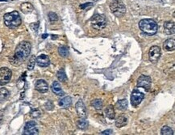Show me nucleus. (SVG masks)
<instances>
[{
  "mask_svg": "<svg viewBox=\"0 0 175 135\" xmlns=\"http://www.w3.org/2000/svg\"><path fill=\"white\" fill-rule=\"evenodd\" d=\"M31 49H32V46H31L30 42H20L15 49V55L12 58L13 60L11 59V64L13 65H20L23 62L25 61L27 58L29 56L31 53Z\"/></svg>",
  "mask_w": 175,
  "mask_h": 135,
  "instance_id": "1",
  "label": "nucleus"
},
{
  "mask_svg": "<svg viewBox=\"0 0 175 135\" xmlns=\"http://www.w3.org/2000/svg\"><path fill=\"white\" fill-rule=\"evenodd\" d=\"M139 28L148 36H153L158 33V25L152 19H144L139 22Z\"/></svg>",
  "mask_w": 175,
  "mask_h": 135,
  "instance_id": "2",
  "label": "nucleus"
},
{
  "mask_svg": "<svg viewBox=\"0 0 175 135\" xmlns=\"http://www.w3.org/2000/svg\"><path fill=\"white\" fill-rule=\"evenodd\" d=\"M3 20H4L5 25L10 29H15L20 26L22 23L20 13L16 11L5 14L3 16Z\"/></svg>",
  "mask_w": 175,
  "mask_h": 135,
  "instance_id": "3",
  "label": "nucleus"
},
{
  "mask_svg": "<svg viewBox=\"0 0 175 135\" xmlns=\"http://www.w3.org/2000/svg\"><path fill=\"white\" fill-rule=\"evenodd\" d=\"M111 11L117 17H121L126 13V7L124 3L119 0H115L111 2Z\"/></svg>",
  "mask_w": 175,
  "mask_h": 135,
  "instance_id": "4",
  "label": "nucleus"
},
{
  "mask_svg": "<svg viewBox=\"0 0 175 135\" xmlns=\"http://www.w3.org/2000/svg\"><path fill=\"white\" fill-rule=\"evenodd\" d=\"M91 24L95 29L102 30L107 26V19L103 15L96 14L91 19Z\"/></svg>",
  "mask_w": 175,
  "mask_h": 135,
  "instance_id": "5",
  "label": "nucleus"
},
{
  "mask_svg": "<svg viewBox=\"0 0 175 135\" xmlns=\"http://www.w3.org/2000/svg\"><path fill=\"white\" fill-rule=\"evenodd\" d=\"M12 72L7 67L0 68V86L6 85L11 80Z\"/></svg>",
  "mask_w": 175,
  "mask_h": 135,
  "instance_id": "6",
  "label": "nucleus"
},
{
  "mask_svg": "<svg viewBox=\"0 0 175 135\" xmlns=\"http://www.w3.org/2000/svg\"><path fill=\"white\" fill-rule=\"evenodd\" d=\"M161 55V50L160 47L157 46H152L149 51V61L153 63H156L160 59Z\"/></svg>",
  "mask_w": 175,
  "mask_h": 135,
  "instance_id": "7",
  "label": "nucleus"
},
{
  "mask_svg": "<svg viewBox=\"0 0 175 135\" xmlns=\"http://www.w3.org/2000/svg\"><path fill=\"white\" fill-rule=\"evenodd\" d=\"M24 133L25 135H37L39 133V130L37 129V123L33 121L27 122L24 127Z\"/></svg>",
  "mask_w": 175,
  "mask_h": 135,
  "instance_id": "8",
  "label": "nucleus"
},
{
  "mask_svg": "<svg viewBox=\"0 0 175 135\" xmlns=\"http://www.w3.org/2000/svg\"><path fill=\"white\" fill-rule=\"evenodd\" d=\"M152 79L149 76L147 75H141L139 77L138 81H137V85L138 87H142L146 91H149L151 87Z\"/></svg>",
  "mask_w": 175,
  "mask_h": 135,
  "instance_id": "9",
  "label": "nucleus"
},
{
  "mask_svg": "<svg viewBox=\"0 0 175 135\" xmlns=\"http://www.w3.org/2000/svg\"><path fill=\"white\" fill-rule=\"evenodd\" d=\"M144 98H145V95L142 92H139L137 90H134L131 96V103H132V106H138Z\"/></svg>",
  "mask_w": 175,
  "mask_h": 135,
  "instance_id": "10",
  "label": "nucleus"
},
{
  "mask_svg": "<svg viewBox=\"0 0 175 135\" xmlns=\"http://www.w3.org/2000/svg\"><path fill=\"white\" fill-rule=\"evenodd\" d=\"M76 112L78 113V116L80 118H86L87 116V109H86V106H85L84 103L82 100H79L77 102L75 105Z\"/></svg>",
  "mask_w": 175,
  "mask_h": 135,
  "instance_id": "11",
  "label": "nucleus"
},
{
  "mask_svg": "<svg viewBox=\"0 0 175 135\" xmlns=\"http://www.w3.org/2000/svg\"><path fill=\"white\" fill-rule=\"evenodd\" d=\"M35 88L37 92H41V93H45L49 90V85L46 83V81L44 79H39L37 81V83L35 84Z\"/></svg>",
  "mask_w": 175,
  "mask_h": 135,
  "instance_id": "12",
  "label": "nucleus"
},
{
  "mask_svg": "<svg viewBox=\"0 0 175 135\" xmlns=\"http://www.w3.org/2000/svg\"><path fill=\"white\" fill-rule=\"evenodd\" d=\"M36 62L41 67H47L50 64L49 58L45 54H41L37 58Z\"/></svg>",
  "mask_w": 175,
  "mask_h": 135,
  "instance_id": "13",
  "label": "nucleus"
},
{
  "mask_svg": "<svg viewBox=\"0 0 175 135\" xmlns=\"http://www.w3.org/2000/svg\"><path fill=\"white\" fill-rule=\"evenodd\" d=\"M164 31L167 35H173L175 32L174 23L172 21H167L164 24Z\"/></svg>",
  "mask_w": 175,
  "mask_h": 135,
  "instance_id": "14",
  "label": "nucleus"
},
{
  "mask_svg": "<svg viewBox=\"0 0 175 135\" xmlns=\"http://www.w3.org/2000/svg\"><path fill=\"white\" fill-rule=\"evenodd\" d=\"M52 91L54 94H56V96H64V92H63L62 88H61V85H60V83L57 82V81H54L53 83L52 84Z\"/></svg>",
  "mask_w": 175,
  "mask_h": 135,
  "instance_id": "15",
  "label": "nucleus"
},
{
  "mask_svg": "<svg viewBox=\"0 0 175 135\" xmlns=\"http://www.w3.org/2000/svg\"><path fill=\"white\" fill-rule=\"evenodd\" d=\"M175 48L174 38H169L164 43V49L166 51H173Z\"/></svg>",
  "mask_w": 175,
  "mask_h": 135,
  "instance_id": "16",
  "label": "nucleus"
},
{
  "mask_svg": "<svg viewBox=\"0 0 175 135\" xmlns=\"http://www.w3.org/2000/svg\"><path fill=\"white\" fill-rule=\"evenodd\" d=\"M72 104V99L69 96H65L64 98L61 99L59 101V105L62 109H68L70 107Z\"/></svg>",
  "mask_w": 175,
  "mask_h": 135,
  "instance_id": "17",
  "label": "nucleus"
},
{
  "mask_svg": "<svg viewBox=\"0 0 175 135\" xmlns=\"http://www.w3.org/2000/svg\"><path fill=\"white\" fill-rule=\"evenodd\" d=\"M33 6L30 2H24L20 6V10L24 14H29L33 11Z\"/></svg>",
  "mask_w": 175,
  "mask_h": 135,
  "instance_id": "18",
  "label": "nucleus"
},
{
  "mask_svg": "<svg viewBox=\"0 0 175 135\" xmlns=\"http://www.w3.org/2000/svg\"><path fill=\"white\" fill-rule=\"evenodd\" d=\"M105 113H106L107 117H108L111 120H113L115 119V112L114 107L112 105H109L108 107H107L106 110H105Z\"/></svg>",
  "mask_w": 175,
  "mask_h": 135,
  "instance_id": "19",
  "label": "nucleus"
},
{
  "mask_svg": "<svg viewBox=\"0 0 175 135\" xmlns=\"http://www.w3.org/2000/svg\"><path fill=\"white\" fill-rule=\"evenodd\" d=\"M9 95H10V92L7 88L1 87L0 88V103L4 102L5 100L9 97Z\"/></svg>",
  "mask_w": 175,
  "mask_h": 135,
  "instance_id": "20",
  "label": "nucleus"
},
{
  "mask_svg": "<svg viewBox=\"0 0 175 135\" xmlns=\"http://www.w3.org/2000/svg\"><path fill=\"white\" fill-rule=\"evenodd\" d=\"M127 123H128V119H127L125 117H123V116L119 117L116 119V121H115V125H116L118 128H121V127L125 126Z\"/></svg>",
  "mask_w": 175,
  "mask_h": 135,
  "instance_id": "21",
  "label": "nucleus"
},
{
  "mask_svg": "<svg viewBox=\"0 0 175 135\" xmlns=\"http://www.w3.org/2000/svg\"><path fill=\"white\" fill-rule=\"evenodd\" d=\"M115 106H116V108L119 109V110L123 111V110H125V109L128 108V101H127V100H125V99L119 100V101L116 103V105H115Z\"/></svg>",
  "mask_w": 175,
  "mask_h": 135,
  "instance_id": "22",
  "label": "nucleus"
},
{
  "mask_svg": "<svg viewBox=\"0 0 175 135\" xmlns=\"http://www.w3.org/2000/svg\"><path fill=\"white\" fill-rule=\"evenodd\" d=\"M91 105H92L96 110H100V109H103V103L102 100H100V99H96V100H94L93 101L91 102Z\"/></svg>",
  "mask_w": 175,
  "mask_h": 135,
  "instance_id": "23",
  "label": "nucleus"
},
{
  "mask_svg": "<svg viewBox=\"0 0 175 135\" xmlns=\"http://www.w3.org/2000/svg\"><path fill=\"white\" fill-rule=\"evenodd\" d=\"M58 53L59 54L61 55L62 58H66L69 56V50H68L67 47H65V46H61V47H59Z\"/></svg>",
  "mask_w": 175,
  "mask_h": 135,
  "instance_id": "24",
  "label": "nucleus"
},
{
  "mask_svg": "<svg viewBox=\"0 0 175 135\" xmlns=\"http://www.w3.org/2000/svg\"><path fill=\"white\" fill-rule=\"evenodd\" d=\"M78 126L81 129H86L88 127V121L86 120V118H81L78 121Z\"/></svg>",
  "mask_w": 175,
  "mask_h": 135,
  "instance_id": "25",
  "label": "nucleus"
},
{
  "mask_svg": "<svg viewBox=\"0 0 175 135\" xmlns=\"http://www.w3.org/2000/svg\"><path fill=\"white\" fill-rule=\"evenodd\" d=\"M161 135H173V129L170 128V127L167 126H163L161 130Z\"/></svg>",
  "mask_w": 175,
  "mask_h": 135,
  "instance_id": "26",
  "label": "nucleus"
},
{
  "mask_svg": "<svg viewBox=\"0 0 175 135\" xmlns=\"http://www.w3.org/2000/svg\"><path fill=\"white\" fill-rule=\"evenodd\" d=\"M57 78L61 82H65V81L67 80V76L65 74V70H63V69H61V70H60L57 72Z\"/></svg>",
  "mask_w": 175,
  "mask_h": 135,
  "instance_id": "27",
  "label": "nucleus"
},
{
  "mask_svg": "<svg viewBox=\"0 0 175 135\" xmlns=\"http://www.w3.org/2000/svg\"><path fill=\"white\" fill-rule=\"evenodd\" d=\"M36 57H35L34 55L31 57V58L29 59V62H28V69L29 70H32L34 69L35 67V65H36Z\"/></svg>",
  "mask_w": 175,
  "mask_h": 135,
  "instance_id": "28",
  "label": "nucleus"
},
{
  "mask_svg": "<svg viewBox=\"0 0 175 135\" xmlns=\"http://www.w3.org/2000/svg\"><path fill=\"white\" fill-rule=\"evenodd\" d=\"M49 19L50 22L52 24L54 22L57 21L58 16H57V15H56V13H54V12H49Z\"/></svg>",
  "mask_w": 175,
  "mask_h": 135,
  "instance_id": "29",
  "label": "nucleus"
},
{
  "mask_svg": "<svg viewBox=\"0 0 175 135\" xmlns=\"http://www.w3.org/2000/svg\"><path fill=\"white\" fill-rule=\"evenodd\" d=\"M38 27H39V23L37 22V23H33V24H31V28L34 31H37V29H38Z\"/></svg>",
  "mask_w": 175,
  "mask_h": 135,
  "instance_id": "30",
  "label": "nucleus"
},
{
  "mask_svg": "<svg viewBox=\"0 0 175 135\" xmlns=\"http://www.w3.org/2000/svg\"><path fill=\"white\" fill-rule=\"evenodd\" d=\"M93 6V3H91V2H87V3H85V4H83V5H81L80 6V7L82 9H85L86 7H91Z\"/></svg>",
  "mask_w": 175,
  "mask_h": 135,
  "instance_id": "31",
  "label": "nucleus"
},
{
  "mask_svg": "<svg viewBox=\"0 0 175 135\" xmlns=\"http://www.w3.org/2000/svg\"><path fill=\"white\" fill-rule=\"evenodd\" d=\"M113 131L111 129H107V130H104L101 133V134L104 135V134H112Z\"/></svg>",
  "mask_w": 175,
  "mask_h": 135,
  "instance_id": "32",
  "label": "nucleus"
},
{
  "mask_svg": "<svg viewBox=\"0 0 175 135\" xmlns=\"http://www.w3.org/2000/svg\"><path fill=\"white\" fill-rule=\"evenodd\" d=\"M48 37L47 34H44L43 37H43V38H46V37Z\"/></svg>",
  "mask_w": 175,
  "mask_h": 135,
  "instance_id": "33",
  "label": "nucleus"
}]
</instances>
